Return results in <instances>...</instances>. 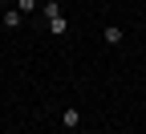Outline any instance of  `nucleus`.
Returning <instances> with one entry per match:
<instances>
[{
  "mask_svg": "<svg viewBox=\"0 0 146 134\" xmlns=\"http://www.w3.org/2000/svg\"><path fill=\"white\" fill-rule=\"evenodd\" d=\"M77 126H81V110L77 106H65L61 110V130H77Z\"/></svg>",
  "mask_w": 146,
  "mask_h": 134,
  "instance_id": "1",
  "label": "nucleus"
},
{
  "mask_svg": "<svg viewBox=\"0 0 146 134\" xmlns=\"http://www.w3.org/2000/svg\"><path fill=\"white\" fill-rule=\"evenodd\" d=\"M21 25H25V12H21V8L12 4V8L4 12V29H21Z\"/></svg>",
  "mask_w": 146,
  "mask_h": 134,
  "instance_id": "2",
  "label": "nucleus"
},
{
  "mask_svg": "<svg viewBox=\"0 0 146 134\" xmlns=\"http://www.w3.org/2000/svg\"><path fill=\"white\" fill-rule=\"evenodd\" d=\"M45 25H49V33H57V37H61V33H69V21H65V12H57V16H49Z\"/></svg>",
  "mask_w": 146,
  "mask_h": 134,
  "instance_id": "3",
  "label": "nucleus"
},
{
  "mask_svg": "<svg viewBox=\"0 0 146 134\" xmlns=\"http://www.w3.org/2000/svg\"><path fill=\"white\" fill-rule=\"evenodd\" d=\"M102 41H106V45H122V29H118V25H106V29H102Z\"/></svg>",
  "mask_w": 146,
  "mask_h": 134,
  "instance_id": "4",
  "label": "nucleus"
},
{
  "mask_svg": "<svg viewBox=\"0 0 146 134\" xmlns=\"http://www.w3.org/2000/svg\"><path fill=\"white\" fill-rule=\"evenodd\" d=\"M57 12H61L57 0H41V16H45V21H49V16H57Z\"/></svg>",
  "mask_w": 146,
  "mask_h": 134,
  "instance_id": "5",
  "label": "nucleus"
},
{
  "mask_svg": "<svg viewBox=\"0 0 146 134\" xmlns=\"http://www.w3.org/2000/svg\"><path fill=\"white\" fill-rule=\"evenodd\" d=\"M12 4H16V8L29 16V12H36V8H41V0H12Z\"/></svg>",
  "mask_w": 146,
  "mask_h": 134,
  "instance_id": "6",
  "label": "nucleus"
},
{
  "mask_svg": "<svg viewBox=\"0 0 146 134\" xmlns=\"http://www.w3.org/2000/svg\"><path fill=\"white\" fill-rule=\"evenodd\" d=\"M61 134H77V130H61Z\"/></svg>",
  "mask_w": 146,
  "mask_h": 134,
  "instance_id": "7",
  "label": "nucleus"
},
{
  "mask_svg": "<svg viewBox=\"0 0 146 134\" xmlns=\"http://www.w3.org/2000/svg\"><path fill=\"white\" fill-rule=\"evenodd\" d=\"M0 4H12V0H0Z\"/></svg>",
  "mask_w": 146,
  "mask_h": 134,
  "instance_id": "8",
  "label": "nucleus"
},
{
  "mask_svg": "<svg viewBox=\"0 0 146 134\" xmlns=\"http://www.w3.org/2000/svg\"><path fill=\"white\" fill-rule=\"evenodd\" d=\"M142 37H146V33H142Z\"/></svg>",
  "mask_w": 146,
  "mask_h": 134,
  "instance_id": "9",
  "label": "nucleus"
}]
</instances>
